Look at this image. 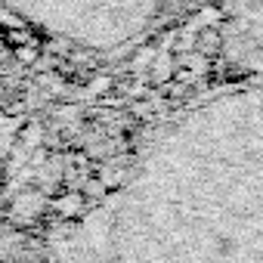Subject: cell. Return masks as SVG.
<instances>
[{"label": "cell", "mask_w": 263, "mask_h": 263, "mask_svg": "<svg viewBox=\"0 0 263 263\" xmlns=\"http://www.w3.org/2000/svg\"><path fill=\"white\" fill-rule=\"evenodd\" d=\"M201 99L124 186L118 263H263V74Z\"/></svg>", "instance_id": "1"}, {"label": "cell", "mask_w": 263, "mask_h": 263, "mask_svg": "<svg viewBox=\"0 0 263 263\" xmlns=\"http://www.w3.org/2000/svg\"><path fill=\"white\" fill-rule=\"evenodd\" d=\"M171 0H0L31 31L68 47L111 53L149 34Z\"/></svg>", "instance_id": "2"}, {"label": "cell", "mask_w": 263, "mask_h": 263, "mask_svg": "<svg viewBox=\"0 0 263 263\" xmlns=\"http://www.w3.org/2000/svg\"><path fill=\"white\" fill-rule=\"evenodd\" d=\"M226 53L238 68L263 74V0H229Z\"/></svg>", "instance_id": "3"}]
</instances>
